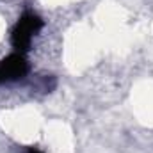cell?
Segmentation results:
<instances>
[{
	"label": "cell",
	"instance_id": "obj_3",
	"mask_svg": "<svg viewBox=\"0 0 153 153\" xmlns=\"http://www.w3.org/2000/svg\"><path fill=\"white\" fill-rule=\"evenodd\" d=\"M27 153H41V152L36 150V148H30V150H27Z\"/></svg>",
	"mask_w": 153,
	"mask_h": 153
},
{
	"label": "cell",
	"instance_id": "obj_2",
	"mask_svg": "<svg viewBox=\"0 0 153 153\" xmlns=\"http://www.w3.org/2000/svg\"><path fill=\"white\" fill-rule=\"evenodd\" d=\"M27 73V62L22 55H11L0 64V82L14 80Z\"/></svg>",
	"mask_w": 153,
	"mask_h": 153
},
{
	"label": "cell",
	"instance_id": "obj_1",
	"mask_svg": "<svg viewBox=\"0 0 153 153\" xmlns=\"http://www.w3.org/2000/svg\"><path fill=\"white\" fill-rule=\"evenodd\" d=\"M41 29V20L36 14H25L13 32V45L18 50H27L32 36Z\"/></svg>",
	"mask_w": 153,
	"mask_h": 153
}]
</instances>
